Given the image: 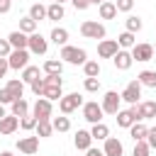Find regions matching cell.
Masks as SVG:
<instances>
[{"label":"cell","instance_id":"cell-43","mask_svg":"<svg viewBox=\"0 0 156 156\" xmlns=\"http://www.w3.org/2000/svg\"><path fill=\"white\" fill-rule=\"evenodd\" d=\"M115 7H117V12H129L134 7V0H117Z\"/></svg>","mask_w":156,"mask_h":156},{"label":"cell","instance_id":"cell-8","mask_svg":"<svg viewBox=\"0 0 156 156\" xmlns=\"http://www.w3.org/2000/svg\"><path fill=\"white\" fill-rule=\"evenodd\" d=\"M51 100H46V98H41L39 95V100L34 102V110H32V115L37 117V122L39 119H51Z\"/></svg>","mask_w":156,"mask_h":156},{"label":"cell","instance_id":"cell-15","mask_svg":"<svg viewBox=\"0 0 156 156\" xmlns=\"http://www.w3.org/2000/svg\"><path fill=\"white\" fill-rule=\"evenodd\" d=\"M17 149L22 154H37L39 151V136H22L17 141Z\"/></svg>","mask_w":156,"mask_h":156},{"label":"cell","instance_id":"cell-33","mask_svg":"<svg viewBox=\"0 0 156 156\" xmlns=\"http://www.w3.org/2000/svg\"><path fill=\"white\" fill-rule=\"evenodd\" d=\"M132 156H151V146L146 144V139L134 141V151H132Z\"/></svg>","mask_w":156,"mask_h":156},{"label":"cell","instance_id":"cell-41","mask_svg":"<svg viewBox=\"0 0 156 156\" xmlns=\"http://www.w3.org/2000/svg\"><path fill=\"white\" fill-rule=\"evenodd\" d=\"M83 88H85L88 93H98V90H100V80H98V78H85Z\"/></svg>","mask_w":156,"mask_h":156},{"label":"cell","instance_id":"cell-5","mask_svg":"<svg viewBox=\"0 0 156 156\" xmlns=\"http://www.w3.org/2000/svg\"><path fill=\"white\" fill-rule=\"evenodd\" d=\"M119 102H122V95L115 93V90H107L105 98H102V112H107V115H117V112H119Z\"/></svg>","mask_w":156,"mask_h":156},{"label":"cell","instance_id":"cell-34","mask_svg":"<svg viewBox=\"0 0 156 156\" xmlns=\"http://www.w3.org/2000/svg\"><path fill=\"white\" fill-rule=\"evenodd\" d=\"M20 32H24V34H32V32H37V22L27 15V17H22L20 20Z\"/></svg>","mask_w":156,"mask_h":156},{"label":"cell","instance_id":"cell-10","mask_svg":"<svg viewBox=\"0 0 156 156\" xmlns=\"http://www.w3.org/2000/svg\"><path fill=\"white\" fill-rule=\"evenodd\" d=\"M117 51H119L117 39H100V44H98V56L100 58H112Z\"/></svg>","mask_w":156,"mask_h":156},{"label":"cell","instance_id":"cell-37","mask_svg":"<svg viewBox=\"0 0 156 156\" xmlns=\"http://www.w3.org/2000/svg\"><path fill=\"white\" fill-rule=\"evenodd\" d=\"M51 127H54L56 132H68V129H71V119H68V117H54V119H51Z\"/></svg>","mask_w":156,"mask_h":156},{"label":"cell","instance_id":"cell-22","mask_svg":"<svg viewBox=\"0 0 156 156\" xmlns=\"http://www.w3.org/2000/svg\"><path fill=\"white\" fill-rule=\"evenodd\" d=\"M51 41H54L56 46L68 44V29H63V27H54V29H51Z\"/></svg>","mask_w":156,"mask_h":156},{"label":"cell","instance_id":"cell-20","mask_svg":"<svg viewBox=\"0 0 156 156\" xmlns=\"http://www.w3.org/2000/svg\"><path fill=\"white\" fill-rule=\"evenodd\" d=\"M10 105H12V115H15V117H24V115H29V102H27L24 98H15Z\"/></svg>","mask_w":156,"mask_h":156},{"label":"cell","instance_id":"cell-13","mask_svg":"<svg viewBox=\"0 0 156 156\" xmlns=\"http://www.w3.org/2000/svg\"><path fill=\"white\" fill-rule=\"evenodd\" d=\"M134 107H136V115H139L141 122L156 117V102H154V100H144V102H139V105H134Z\"/></svg>","mask_w":156,"mask_h":156},{"label":"cell","instance_id":"cell-48","mask_svg":"<svg viewBox=\"0 0 156 156\" xmlns=\"http://www.w3.org/2000/svg\"><path fill=\"white\" fill-rule=\"evenodd\" d=\"M10 71V63H7V58L5 56H0V78H5V73Z\"/></svg>","mask_w":156,"mask_h":156},{"label":"cell","instance_id":"cell-26","mask_svg":"<svg viewBox=\"0 0 156 156\" xmlns=\"http://www.w3.org/2000/svg\"><path fill=\"white\" fill-rule=\"evenodd\" d=\"M29 17L39 24L41 20H46V7H44V5H39V2H34V5L29 7Z\"/></svg>","mask_w":156,"mask_h":156},{"label":"cell","instance_id":"cell-3","mask_svg":"<svg viewBox=\"0 0 156 156\" xmlns=\"http://www.w3.org/2000/svg\"><path fill=\"white\" fill-rule=\"evenodd\" d=\"M80 34L85 37V39H105V27L100 24V22H95V20H85L83 24H80Z\"/></svg>","mask_w":156,"mask_h":156},{"label":"cell","instance_id":"cell-7","mask_svg":"<svg viewBox=\"0 0 156 156\" xmlns=\"http://www.w3.org/2000/svg\"><path fill=\"white\" fill-rule=\"evenodd\" d=\"M139 98H141V83H139V80H129L127 88L122 90V100L129 102V105H136Z\"/></svg>","mask_w":156,"mask_h":156},{"label":"cell","instance_id":"cell-28","mask_svg":"<svg viewBox=\"0 0 156 156\" xmlns=\"http://www.w3.org/2000/svg\"><path fill=\"white\" fill-rule=\"evenodd\" d=\"M5 88L12 93V98H22V93H24V83H22V80H17V78L7 80V85H5Z\"/></svg>","mask_w":156,"mask_h":156},{"label":"cell","instance_id":"cell-23","mask_svg":"<svg viewBox=\"0 0 156 156\" xmlns=\"http://www.w3.org/2000/svg\"><path fill=\"white\" fill-rule=\"evenodd\" d=\"M63 15H66V10L61 2H51L46 7V20H63Z\"/></svg>","mask_w":156,"mask_h":156},{"label":"cell","instance_id":"cell-51","mask_svg":"<svg viewBox=\"0 0 156 156\" xmlns=\"http://www.w3.org/2000/svg\"><path fill=\"white\" fill-rule=\"evenodd\" d=\"M5 115H7V112H5V107H2V105H0V119H2V117H5Z\"/></svg>","mask_w":156,"mask_h":156},{"label":"cell","instance_id":"cell-55","mask_svg":"<svg viewBox=\"0 0 156 156\" xmlns=\"http://www.w3.org/2000/svg\"><path fill=\"white\" fill-rule=\"evenodd\" d=\"M154 51H156V46H154Z\"/></svg>","mask_w":156,"mask_h":156},{"label":"cell","instance_id":"cell-44","mask_svg":"<svg viewBox=\"0 0 156 156\" xmlns=\"http://www.w3.org/2000/svg\"><path fill=\"white\" fill-rule=\"evenodd\" d=\"M12 100H15V98H12V93H10L7 88H2V90H0V105H10Z\"/></svg>","mask_w":156,"mask_h":156},{"label":"cell","instance_id":"cell-52","mask_svg":"<svg viewBox=\"0 0 156 156\" xmlns=\"http://www.w3.org/2000/svg\"><path fill=\"white\" fill-rule=\"evenodd\" d=\"M100 2H105V0H90V5H100Z\"/></svg>","mask_w":156,"mask_h":156},{"label":"cell","instance_id":"cell-11","mask_svg":"<svg viewBox=\"0 0 156 156\" xmlns=\"http://www.w3.org/2000/svg\"><path fill=\"white\" fill-rule=\"evenodd\" d=\"M134 122H139V115H136V107H134V105H132L129 110H119V112H117V127L129 129Z\"/></svg>","mask_w":156,"mask_h":156},{"label":"cell","instance_id":"cell-30","mask_svg":"<svg viewBox=\"0 0 156 156\" xmlns=\"http://www.w3.org/2000/svg\"><path fill=\"white\" fill-rule=\"evenodd\" d=\"M34 129H37V136H51V132H54V127H51V119H39Z\"/></svg>","mask_w":156,"mask_h":156},{"label":"cell","instance_id":"cell-42","mask_svg":"<svg viewBox=\"0 0 156 156\" xmlns=\"http://www.w3.org/2000/svg\"><path fill=\"white\" fill-rule=\"evenodd\" d=\"M29 85H32V93H34V95H41V93H44V88H46L44 78H37V80H32Z\"/></svg>","mask_w":156,"mask_h":156},{"label":"cell","instance_id":"cell-29","mask_svg":"<svg viewBox=\"0 0 156 156\" xmlns=\"http://www.w3.org/2000/svg\"><path fill=\"white\" fill-rule=\"evenodd\" d=\"M61 95H63V93H61V85H46L44 93H41V98H46V100H51V102H54V100H61Z\"/></svg>","mask_w":156,"mask_h":156},{"label":"cell","instance_id":"cell-24","mask_svg":"<svg viewBox=\"0 0 156 156\" xmlns=\"http://www.w3.org/2000/svg\"><path fill=\"white\" fill-rule=\"evenodd\" d=\"M90 136H93V139H98V141H100V139L105 141V139L110 136V129H107V124H102V122H95V124H93V129H90Z\"/></svg>","mask_w":156,"mask_h":156},{"label":"cell","instance_id":"cell-38","mask_svg":"<svg viewBox=\"0 0 156 156\" xmlns=\"http://www.w3.org/2000/svg\"><path fill=\"white\" fill-rule=\"evenodd\" d=\"M124 24H127V32H139L141 29V17H136V15H129L127 20H124Z\"/></svg>","mask_w":156,"mask_h":156},{"label":"cell","instance_id":"cell-45","mask_svg":"<svg viewBox=\"0 0 156 156\" xmlns=\"http://www.w3.org/2000/svg\"><path fill=\"white\" fill-rule=\"evenodd\" d=\"M10 51H12V46H10V41L7 39H0V56H10Z\"/></svg>","mask_w":156,"mask_h":156},{"label":"cell","instance_id":"cell-18","mask_svg":"<svg viewBox=\"0 0 156 156\" xmlns=\"http://www.w3.org/2000/svg\"><path fill=\"white\" fill-rule=\"evenodd\" d=\"M17 127H20V117H15V115H5L0 119V134H12V132H17Z\"/></svg>","mask_w":156,"mask_h":156},{"label":"cell","instance_id":"cell-27","mask_svg":"<svg viewBox=\"0 0 156 156\" xmlns=\"http://www.w3.org/2000/svg\"><path fill=\"white\" fill-rule=\"evenodd\" d=\"M100 17L102 20H112V17H117V7H115V2H100Z\"/></svg>","mask_w":156,"mask_h":156},{"label":"cell","instance_id":"cell-35","mask_svg":"<svg viewBox=\"0 0 156 156\" xmlns=\"http://www.w3.org/2000/svg\"><path fill=\"white\" fill-rule=\"evenodd\" d=\"M117 44H119V49H132L134 46V34L132 32H122L117 37Z\"/></svg>","mask_w":156,"mask_h":156},{"label":"cell","instance_id":"cell-49","mask_svg":"<svg viewBox=\"0 0 156 156\" xmlns=\"http://www.w3.org/2000/svg\"><path fill=\"white\" fill-rule=\"evenodd\" d=\"M10 7H12V0H0V15L10 12Z\"/></svg>","mask_w":156,"mask_h":156},{"label":"cell","instance_id":"cell-31","mask_svg":"<svg viewBox=\"0 0 156 156\" xmlns=\"http://www.w3.org/2000/svg\"><path fill=\"white\" fill-rule=\"evenodd\" d=\"M83 71H85V78H98L100 76V63L98 61H85Z\"/></svg>","mask_w":156,"mask_h":156},{"label":"cell","instance_id":"cell-17","mask_svg":"<svg viewBox=\"0 0 156 156\" xmlns=\"http://www.w3.org/2000/svg\"><path fill=\"white\" fill-rule=\"evenodd\" d=\"M73 144H76V149H78V151H88V149H90V144H93V136H90V132H85V129H78V132H76V139H73Z\"/></svg>","mask_w":156,"mask_h":156},{"label":"cell","instance_id":"cell-19","mask_svg":"<svg viewBox=\"0 0 156 156\" xmlns=\"http://www.w3.org/2000/svg\"><path fill=\"white\" fill-rule=\"evenodd\" d=\"M7 41H10V46L12 49H27V41H29V34H24V32H10V37H7Z\"/></svg>","mask_w":156,"mask_h":156},{"label":"cell","instance_id":"cell-39","mask_svg":"<svg viewBox=\"0 0 156 156\" xmlns=\"http://www.w3.org/2000/svg\"><path fill=\"white\" fill-rule=\"evenodd\" d=\"M20 127H22L24 132H32V129L37 127V117H34V115H24V117H20Z\"/></svg>","mask_w":156,"mask_h":156},{"label":"cell","instance_id":"cell-6","mask_svg":"<svg viewBox=\"0 0 156 156\" xmlns=\"http://www.w3.org/2000/svg\"><path fill=\"white\" fill-rule=\"evenodd\" d=\"M27 49L32 51V54H37V56H41V54H46V49H49V41L39 34V32H32L29 34V41H27Z\"/></svg>","mask_w":156,"mask_h":156},{"label":"cell","instance_id":"cell-36","mask_svg":"<svg viewBox=\"0 0 156 156\" xmlns=\"http://www.w3.org/2000/svg\"><path fill=\"white\" fill-rule=\"evenodd\" d=\"M44 71H46V73H61V71H63V61H61V58H58V61H56V58H49V61H44Z\"/></svg>","mask_w":156,"mask_h":156},{"label":"cell","instance_id":"cell-54","mask_svg":"<svg viewBox=\"0 0 156 156\" xmlns=\"http://www.w3.org/2000/svg\"><path fill=\"white\" fill-rule=\"evenodd\" d=\"M54 2H61V5H63V0H54Z\"/></svg>","mask_w":156,"mask_h":156},{"label":"cell","instance_id":"cell-12","mask_svg":"<svg viewBox=\"0 0 156 156\" xmlns=\"http://www.w3.org/2000/svg\"><path fill=\"white\" fill-rule=\"evenodd\" d=\"M151 56H154V46L151 44H134L132 46V58L134 61H151Z\"/></svg>","mask_w":156,"mask_h":156},{"label":"cell","instance_id":"cell-50","mask_svg":"<svg viewBox=\"0 0 156 156\" xmlns=\"http://www.w3.org/2000/svg\"><path fill=\"white\" fill-rule=\"evenodd\" d=\"M85 156H105V154H102L100 149H93V146H90V149L85 151Z\"/></svg>","mask_w":156,"mask_h":156},{"label":"cell","instance_id":"cell-9","mask_svg":"<svg viewBox=\"0 0 156 156\" xmlns=\"http://www.w3.org/2000/svg\"><path fill=\"white\" fill-rule=\"evenodd\" d=\"M102 105H98V102H85L83 105V119H88L90 124H95V122H102Z\"/></svg>","mask_w":156,"mask_h":156},{"label":"cell","instance_id":"cell-21","mask_svg":"<svg viewBox=\"0 0 156 156\" xmlns=\"http://www.w3.org/2000/svg\"><path fill=\"white\" fill-rule=\"evenodd\" d=\"M146 132H149V127L139 119V122H134L132 127H129V136L134 139V141H141V139H146Z\"/></svg>","mask_w":156,"mask_h":156},{"label":"cell","instance_id":"cell-2","mask_svg":"<svg viewBox=\"0 0 156 156\" xmlns=\"http://www.w3.org/2000/svg\"><path fill=\"white\" fill-rule=\"evenodd\" d=\"M80 105H83V95H80V93H68V95H61V100H58V110H61L63 115L76 112Z\"/></svg>","mask_w":156,"mask_h":156},{"label":"cell","instance_id":"cell-46","mask_svg":"<svg viewBox=\"0 0 156 156\" xmlns=\"http://www.w3.org/2000/svg\"><path fill=\"white\" fill-rule=\"evenodd\" d=\"M146 144H149L151 149H156V127H151V129L146 132Z\"/></svg>","mask_w":156,"mask_h":156},{"label":"cell","instance_id":"cell-53","mask_svg":"<svg viewBox=\"0 0 156 156\" xmlns=\"http://www.w3.org/2000/svg\"><path fill=\"white\" fill-rule=\"evenodd\" d=\"M0 156H15V154H12V151H2Z\"/></svg>","mask_w":156,"mask_h":156},{"label":"cell","instance_id":"cell-32","mask_svg":"<svg viewBox=\"0 0 156 156\" xmlns=\"http://www.w3.org/2000/svg\"><path fill=\"white\" fill-rule=\"evenodd\" d=\"M37 78H39V66H24L22 68V80L24 83H32Z\"/></svg>","mask_w":156,"mask_h":156},{"label":"cell","instance_id":"cell-25","mask_svg":"<svg viewBox=\"0 0 156 156\" xmlns=\"http://www.w3.org/2000/svg\"><path fill=\"white\" fill-rule=\"evenodd\" d=\"M136 80L141 85H146V88H156V71H141L136 76Z\"/></svg>","mask_w":156,"mask_h":156},{"label":"cell","instance_id":"cell-16","mask_svg":"<svg viewBox=\"0 0 156 156\" xmlns=\"http://www.w3.org/2000/svg\"><path fill=\"white\" fill-rule=\"evenodd\" d=\"M122 151H124V146H122L119 139H115V136H107L105 139V149H102L105 156H122Z\"/></svg>","mask_w":156,"mask_h":156},{"label":"cell","instance_id":"cell-47","mask_svg":"<svg viewBox=\"0 0 156 156\" xmlns=\"http://www.w3.org/2000/svg\"><path fill=\"white\" fill-rule=\"evenodd\" d=\"M71 2H73L76 10H88L90 7V0H71Z\"/></svg>","mask_w":156,"mask_h":156},{"label":"cell","instance_id":"cell-4","mask_svg":"<svg viewBox=\"0 0 156 156\" xmlns=\"http://www.w3.org/2000/svg\"><path fill=\"white\" fill-rule=\"evenodd\" d=\"M7 63H10V68H15V71L29 66V49H12L10 56H7Z\"/></svg>","mask_w":156,"mask_h":156},{"label":"cell","instance_id":"cell-40","mask_svg":"<svg viewBox=\"0 0 156 156\" xmlns=\"http://www.w3.org/2000/svg\"><path fill=\"white\" fill-rule=\"evenodd\" d=\"M44 83L46 85H63V78H61V73H46Z\"/></svg>","mask_w":156,"mask_h":156},{"label":"cell","instance_id":"cell-1","mask_svg":"<svg viewBox=\"0 0 156 156\" xmlns=\"http://www.w3.org/2000/svg\"><path fill=\"white\" fill-rule=\"evenodd\" d=\"M61 58L68 61V63H73V66H83V63L88 61V54H85L83 49H78V46L63 44V46H61Z\"/></svg>","mask_w":156,"mask_h":156},{"label":"cell","instance_id":"cell-14","mask_svg":"<svg viewBox=\"0 0 156 156\" xmlns=\"http://www.w3.org/2000/svg\"><path fill=\"white\" fill-rule=\"evenodd\" d=\"M112 61H115V68H119V71H127V68L134 63L132 51H127V49H119V51L112 56Z\"/></svg>","mask_w":156,"mask_h":156}]
</instances>
